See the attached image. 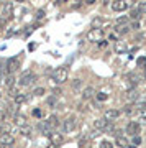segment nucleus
<instances>
[{"label":"nucleus","instance_id":"26","mask_svg":"<svg viewBox=\"0 0 146 148\" xmlns=\"http://www.w3.org/2000/svg\"><path fill=\"white\" fill-rule=\"evenodd\" d=\"M81 86H82V81H81V79H74L72 81V89L74 90H79V89H81Z\"/></svg>","mask_w":146,"mask_h":148},{"label":"nucleus","instance_id":"5","mask_svg":"<svg viewBox=\"0 0 146 148\" xmlns=\"http://www.w3.org/2000/svg\"><path fill=\"white\" fill-rule=\"evenodd\" d=\"M15 143V138L12 137L10 133H3V135H0V145L2 147H10Z\"/></svg>","mask_w":146,"mask_h":148},{"label":"nucleus","instance_id":"12","mask_svg":"<svg viewBox=\"0 0 146 148\" xmlns=\"http://www.w3.org/2000/svg\"><path fill=\"white\" fill-rule=\"evenodd\" d=\"M118 115H120V110H115V109H110V110H105V120H115V119H118Z\"/></svg>","mask_w":146,"mask_h":148},{"label":"nucleus","instance_id":"20","mask_svg":"<svg viewBox=\"0 0 146 148\" xmlns=\"http://www.w3.org/2000/svg\"><path fill=\"white\" fill-rule=\"evenodd\" d=\"M117 32L120 33V35H126V33L130 32V25H118L117 27Z\"/></svg>","mask_w":146,"mask_h":148},{"label":"nucleus","instance_id":"15","mask_svg":"<svg viewBox=\"0 0 146 148\" xmlns=\"http://www.w3.org/2000/svg\"><path fill=\"white\" fill-rule=\"evenodd\" d=\"M49 138H51L53 145H56V147L63 143V135H61V133H57V132H53L51 135H49Z\"/></svg>","mask_w":146,"mask_h":148},{"label":"nucleus","instance_id":"16","mask_svg":"<svg viewBox=\"0 0 146 148\" xmlns=\"http://www.w3.org/2000/svg\"><path fill=\"white\" fill-rule=\"evenodd\" d=\"M107 123H108V122L105 120V119H97V120L94 122V127H95V130H104V128L107 127Z\"/></svg>","mask_w":146,"mask_h":148},{"label":"nucleus","instance_id":"48","mask_svg":"<svg viewBox=\"0 0 146 148\" xmlns=\"http://www.w3.org/2000/svg\"><path fill=\"white\" fill-rule=\"evenodd\" d=\"M145 76H146V66H145Z\"/></svg>","mask_w":146,"mask_h":148},{"label":"nucleus","instance_id":"40","mask_svg":"<svg viewBox=\"0 0 146 148\" xmlns=\"http://www.w3.org/2000/svg\"><path fill=\"white\" fill-rule=\"evenodd\" d=\"M33 115L35 117H41V110H40V109H35V110H33Z\"/></svg>","mask_w":146,"mask_h":148},{"label":"nucleus","instance_id":"8","mask_svg":"<svg viewBox=\"0 0 146 148\" xmlns=\"http://www.w3.org/2000/svg\"><path fill=\"white\" fill-rule=\"evenodd\" d=\"M13 84H15V76L13 74H7L5 77L2 76V84L0 86H5V87H13Z\"/></svg>","mask_w":146,"mask_h":148},{"label":"nucleus","instance_id":"19","mask_svg":"<svg viewBox=\"0 0 146 148\" xmlns=\"http://www.w3.org/2000/svg\"><path fill=\"white\" fill-rule=\"evenodd\" d=\"M117 147L126 148V147H128V140H126L125 137H117Z\"/></svg>","mask_w":146,"mask_h":148},{"label":"nucleus","instance_id":"46","mask_svg":"<svg viewBox=\"0 0 146 148\" xmlns=\"http://www.w3.org/2000/svg\"><path fill=\"white\" fill-rule=\"evenodd\" d=\"M126 148H136V147H130V145H128V147H126Z\"/></svg>","mask_w":146,"mask_h":148},{"label":"nucleus","instance_id":"14","mask_svg":"<svg viewBox=\"0 0 146 148\" xmlns=\"http://www.w3.org/2000/svg\"><path fill=\"white\" fill-rule=\"evenodd\" d=\"M13 122H15L16 125H20V127H25L26 125V117L21 115V114H13Z\"/></svg>","mask_w":146,"mask_h":148},{"label":"nucleus","instance_id":"10","mask_svg":"<svg viewBox=\"0 0 146 148\" xmlns=\"http://www.w3.org/2000/svg\"><path fill=\"white\" fill-rule=\"evenodd\" d=\"M38 128H40V130H41V133H43V135H46V137H49V135L54 132V130H53L49 125H48L46 120H44V122H40V123H38Z\"/></svg>","mask_w":146,"mask_h":148},{"label":"nucleus","instance_id":"2","mask_svg":"<svg viewBox=\"0 0 146 148\" xmlns=\"http://www.w3.org/2000/svg\"><path fill=\"white\" fill-rule=\"evenodd\" d=\"M102 36H104V28H92L89 33H87V40L89 41H102Z\"/></svg>","mask_w":146,"mask_h":148},{"label":"nucleus","instance_id":"22","mask_svg":"<svg viewBox=\"0 0 146 148\" xmlns=\"http://www.w3.org/2000/svg\"><path fill=\"white\" fill-rule=\"evenodd\" d=\"M18 132H20L21 135L28 137V135H31V127H28V125H25V127H20V130H18Z\"/></svg>","mask_w":146,"mask_h":148},{"label":"nucleus","instance_id":"18","mask_svg":"<svg viewBox=\"0 0 146 148\" xmlns=\"http://www.w3.org/2000/svg\"><path fill=\"white\" fill-rule=\"evenodd\" d=\"M138 97H140V94L136 92L135 89H131V90H128V94H126V99L130 102H133V101H138Z\"/></svg>","mask_w":146,"mask_h":148},{"label":"nucleus","instance_id":"41","mask_svg":"<svg viewBox=\"0 0 146 148\" xmlns=\"http://www.w3.org/2000/svg\"><path fill=\"white\" fill-rule=\"evenodd\" d=\"M133 143H135V145H140V143H141V138H140V137H135V138H133Z\"/></svg>","mask_w":146,"mask_h":148},{"label":"nucleus","instance_id":"35","mask_svg":"<svg viewBox=\"0 0 146 148\" xmlns=\"http://www.w3.org/2000/svg\"><path fill=\"white\" fill-rule=\"evenodd\" d=\"M130 79H131V84L133 86H136L140 82V77H138V76H130Z\"/></svg>","mask_w":146,"mask_h":148},{"label":"nucleus","instance_id":"30","mask_svg":"<svg viewBox=\"0 0 146 148\" xmlns=\"http://www.w3.org/2000/svg\"><path fill=\"white\" fill-rule=\"evenodd\" d=\"M104 132H105V133H113V132H115V127L112 125V123H107V127L104 128Z\"/></svg>","mask_w":146,"mask_h":148},{"label":"nucleus","instance_id":"33","mask_svg":"<svg viewBox=\"0 0 146 148\" xmlns=\"http://www.w3.org/2000/svg\"><path fill=\"white\" fill-rule=\"evenodd\" d=\"M33 94L35 95H43L44 94V87H36V89L33 90Z\"/></svg>","mask_w":146,"mask_h":148},{"label":"nucleus","instance_id":"42","mask_svg":"<svg viewBox=\"0 0 146 148\" xmlns=\"http://www.w3.org/2000/svg\"><path fill=\"white\" fill-rule=\"evenodd\" d=\"M5 23H7L5 18H0V27H5Z\"/></svg>","mask_w":146,"mask_h":148},{"label":"nucleus","instance_id":"45","mask_svg":"<svg viewBox=\"0 0 146 148\" xmlns=\"http://www.w3.org/2000/svg\"><path fill=\"white\" fill-rule=\"evenodd\" d=\"M141 123H146V117H141Z\"/></svg>","mask_w":146,"mask_h":148},{"label":"nucleus","instance_id":"29","mask_svg":"<svg viewBox=\"0 0 146 148\" xmlns=\"http://www.w3.org/2000/svg\"><path fill=\"white\" fill-rule=\"evenodd\" d=\"M136 10L140 12V13H146V2H140L138 3V8Z\"/></svg>","mask_w":146,"mask_h":148},{"label":"nucleus","instance_id":"31","mask_svg":"<svg viewBox=\"0 0 146 148\" xmlns=\"http://www.w3.org/2000/svg\"><path fill=\"white\" fill-rule=\"evenodd\" d=\"M100 148H113V145H112L108 140H104V142L100 143Z\"/></svg>","mask_w":146,"mask_h":148},{"label":"nucleus","instance_id":"25","mask_svg":"<svg viewBox=\"0 0 146 148\" xmlns=\"http://www.w3.org/2000/svg\"><path fill=\"white\" fill-rule=\"evenodd\" d=\"M136 66H138V68H145L146 66V58L145 56H141V58L136 59Z\"/></svg>","mask_w":146,"mask_h":148},{"label":"nucleus","instance_id":"3","mask_svg":"<svg viewBox=\"0 0 146 148\" xmlns=\"http://www.w3.org/2000/svg\"><path fill=\"white\" fill-rule=\"evenodd\" d=\"M35 81H36V74H35V73H30V71H26V73L21 76L20 84H21V86H30V84H33Z\"/></svg>","mask_w":146,"mask_h":148},{"label":"nucleus","instance_id":"17","mask_svg":"<svg viewBox=\"0 0 146 148\" xmlns=\"http://www.w3.org/2000/svg\"><path fill=\"white\" fill-rule=\"evenodd\" d=\"M46 122H48V125H49L53 130H54L57 125H59V119H57L56 115H51V117H49V120H46Z\"/></svg>","mask_w":146,"mask_h":148},{"label":"nucleus","instance_id":"49","mask_svg":"<svg viewBox=\"0 0 146 148\" xmlns=\"http://www.w3.org/2000/svg\"><path fill=\"white\" fill-rule=\"evenodd\" d=\"M2 148H8V147H2Z\"/></svg>","mask_w":146,"mask_h":148},{"label":"nucleus","instance_id":"21","mask_svg":"<svg viewBox=\"0 0 146 148\" xmlns=\"http://www.w3.org/2000/svg\"><path fill=\"white\" fill-rule=\"evenodd\" d=\"M12 132V127L8 123H2L0 125V135H3V133H10Z\"/></svg>","mask_w":146,"mask_h":148},{"label":"nucleus","instance_id":"37","mask_svg":"<svg viewBox=\"0 0 146 148\" xmlns=\"http://www.w3.org/2000/svg\"><path fill=\"white\" fill-rule=\"evenodd\" d=\"M117 51H118V53H120V51H125V45H121V43H117Z\"/></svg>","mask_w":146,"mask_h":148},{"label":"nucleus","instance_id":"39","mask_svg":"<svg viewBox=\"0 0 146 148\" xmlns=\"http://www.w3.org/2000/svg\"><path fill=\"white\" fill-rule=\"evenodd\" d=\"M130 28H133V30H138V28H140V23H138V21H133V23L130 25Z\"/></svg>","mask_w":146,"mask_h":148},{"label":"nucleus","instance_id":"1","mask_svg":"<svg viewBox=\"0 0 146 148\" xmlns=\"http://www.w3.org/2000/svg\"><path fill=\"white\" fill-rule=\"evenodd\" d=\"M53 81H56L57 84H63L68 81V69L61 66V68H57L54 73H53Z\"/></svg>","mask_w":146,"mask_h":148},{"label":"nucleus","instance_id":"9","mask_svg":"<svg viewBox=\"0 0 146 148\" xmlns=\"http://www.w3.org/2000/svg\"><path fill=\"white\" fill-rule=\"evenodd\" d=\"M126 132L130 133V135H133V137H135V135H138V133H140V123H138V122H130V123H128V127H126Z\"/></svg>","mask_w":146,"mask_h":148},{"label":"nucleus","instance_id":"27","mask_svg":"<svg viewBox=\"0 0 146 148\" xmlns=\"http://www.w3.org/2000/svg\"><path fill=\"white\" fill-rule=\"evenodd\" d=\"M102 23H104L102 18H95V20L92 21V27H94V28H102Z\"/></svg>","mask_w":146,"mask_h":148},{"label":"nucleus","instance_id":"11","mask_svg":"<svg viewBox=\"0 0 146 148\" xmlns=\"http://www.w3.org/2000/svg\"><path fill=\"white\" fill-rule=\"evenodd\" d=\"M112 8L115 12H123L128 8V2H121V0H115L113 3H112Z\"/></svg>","mask_w":146,"mask_h":148},{"label":"nucleus","instance_id":"32","mask_svg":"<svg viewBox=\"0 0 146 148\" xmlns=\"http://www.w3.org/2000/svg\"><path fill=\"white\" fill-rule=\"evenodd\" d=\"M48 106H51V107H54V106H56V97H54V95H51V97H48Z\"/></svg>","mask_w":146,"mask_h":148},{"label":"nucleus","instance_id":"6","mask_svg":"<svg viewBox=\"0 0 146 148\" xmlns=\"http://www.w3.org/2000/svg\"><path fill=\"white\" fill-rule=\"evenodd\" d=\"M76 123H77V122H76V117H68V119H66V120H64V132H72L74 128H76Z\"/></svg>","mask_w":146,"mask_h":148},{"label":"nucleus","instance_id":"43","mask_svg":"<svg viewBox=\"0 0 146 148\" xmlns=\"http://www.w3.org/2000/svg\"><path fill=\"white\" fill-rule=\"evenodd\" d=\"M38 18H41V16H44V12H43V10H40V12H38Z\"/></svg>","mask_w":146,"mask_h":148},{"label":"nucleus","instance_id":"44","mask_svg":"<svg viewBox=\"0 0 146 148\" xmlns=\"http://www.w3.org/2000/svg\"><path fill=\"white\" fill-rule=\"evenodd\" d=\"M99 46H100V48H105V46H107V41H100Z\"/></svg>","mask_w":146,"mask_h":148},{"label":"nucleus","instance_id":"24","mask_svg":"<svg viewBox=\"0 0 146 148\" xmlns=\"http://www.w3.org/2000/svg\"><path fill=\"white\" fill-rule=\"evenodd\" d=\"M133 107H135V110H146V102H136V104H133Z\"/></svg>","mask_w":146,"mask_h":148},{"label":"nucleus","instance_id":"28","mask_svg":"<svg viewBox=\"0 0 146 148\" xmlns=\"http://www.w3.org/2000/svg\"><path fill=\"white\" fill-rule=\"evenodd\" d=\"M130 16H131L135 21H138V18H140V12L136 10V8H133V10L130 12Z\"/></svg>","mask_w":146,"mask_h":148},{"label":"nucleus","instance_id":"34","mask_svg":"<svg viewBox=\"0 0 146 148\" xmlns=\"http://www.w3.org/2000/svg\"><path fill=\"white\" fill-rule=\"evenodd\" d=\"M97 99H99L100 102L107 101V94H104V92H99V94H97Z\"/></svg>","mask_w":146,"mask_h":148},{"label":"nucleus","instance_id":"47","mask_svg":"<svg viewBox=\"0 0 146 148\" xmlns=\"http://www.w3.org/2000/svg\"><path fill=\"white\" fill-rule=\"evenodd\" d=\"M0 84H2V76H0Z\"/></svg>","mask_w":146,"mask_h":148},{"label":"nucleus","instance_id":"36","mask_svg":"<svg viewBox=\"0 0 146 148\" xmlns=\"http://www.w3.org/2000/svg\"><path fill=\"white\" fill-rule=\"evenodd\" d=\"M63 94V90L59 89V87H54V89H53V95H54V97H57V95H61Z\"/></svg>","mask_w":146,"mask_h":148},{"label":"nucleus","instance_id":"23","mask_svg":"<svg viewBox=\"0 0 146 148\" xmlns=\"http://www.w3.org/2000/svg\"><path fill=\"white\" fill-rule=\"evenodd\" d=\"M26 99H28V95H25V94H18L15 97V106H18V104H21V102H25Z\"/></svg>","mask_w":146,"mask_h":148},{"label":"nucleus","instance_id":"4","mask_svg":"<svg viewBox=\"0 0 146 148\" xmlns=\"http://www.w3.org/2000/svg\"><path fill=\"white\" fill-rule=\"evenodd\" d=\"M18 64L20 63H18V59L16 58H8L7 59V63H5V71L8 74H13L16 69H18Z\"/></svg>","mask_w":146,"mask_h":148},{"label":"nucleus","instance_id":"7","mask_svg":"<svg viewBox=\"0 0 146 148\" xmlns=\"http://www.w3.org/2000/svg\"><path fill=\"white\" fill-rule=\"evenodd\" d=\"M13 3H12V2H7L5 5H3V8H2V18H10L12 16V12H13Z\"/></svg>","mask_w":146,"mask_h":148},{"label":"nucleus","instance_id":"38","mask_svg":"<svg viewBox=\"0 0 146 148\" xmlns=\"http://www.w3.org/2000/svg\"><path fill=\"white\" fill-rule=\"evenodd\" d=\"M117 23H118V25H126V18H125V16H121V18L117 20Z\"/></svg>","mask_w":146,"mask_h":148},{"label":"nucleus","instance_id":"13","mask_svg":"<svg viewBox=\"0 0 146 148\" xmlns=\"http://www.w3.org/2000/svg\"><path fill=\"white\" fill-rule=\"evenodd\" d=\"M95 95V89L94 87H85V89L82 90V99L84 101H89V99H92Z\"/></svg>","mask_w":146,"mask_h":148}]
</instances>
